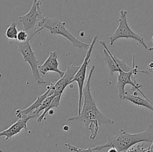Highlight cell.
I'll return each mask as SVG.
<instances>
[{"label": "cell", "instance_id": "1", "mask_svg": "<svg viewBox=\"0 0 153 152\" xmlns=\"http://www.w3.org/2000/svg\"><path fill=\"white\" fill-rule=\"evenodd\" d=\"M94 70L95 66H92L84 87L83 101L81 112L76 116L67 118V121H79L84 122L91 131L89 138L92 140H94L97 137L100 125H112L114 123V120L105 116L99 110L95 99L91 93V83Z\"/></svg>", "mask_w": 153, "mask_h": 152}, {"label": "cell", "instance_id": "2", "mask_svg": "<svg viewBox=\"0 0 153 152\" xmlns=\"http://www.w3.org/2000/svg\"><path fill=\"white\" fill-rule=\"evenodd\" d=\"M153 142V125H150L143 132L137 134H130L123 129H120V133L117 135L109 137L108 142L105 144L99 145L93 148L95 151H101L105 148H114L118 152H126L133 145L141 142Z\"/></svg>", "mask_w": 153, "mask_h": 152}, {"label": "cell", "instance_id": "3", "mask_svg": "<svg viewBox=\"0 0 153 152\" xmlns=\"http://www.w3.org/2000/svg\"><path fill=\"white\" fill-rule=\"evenodd\" d=\"M43 29L49 30V32L54 35L63 36L72 43L73 47L79 48V49H88L90 46V44L88 43H84V42L78 40L73 34H71L67 29L66 22L60 20L59 19H57V18L43 16V19L37 24V29L34 31V33L37 34L43 31Z\"/></svg>", "mask_w": 153, "mask_h": 152}, {"label": "cell", "instance_id": "4", "mask_svg": "<svg viewBox=\"0 0 153 152\" xmlns=\"http://www.w3.org/2000/svg\"><path fill=\"white\" fill-rule=\"evenodd\" d=\"M127 10H121L120 11V18H119V25L117 28L115 30L114 32L111 34L109 37V41H110L111 46H113L115 41L121 38L124 39H132L136 40L138 43L141 44L146 49H148L147 45L146 44L144 38L140 34L134 32L131 27L129 26L127 20Z\"/></svg>", "mask_w": 153, "mask_h": 152}, {"label": "cell", "instance_id": "5", "mask_svg": "<svg viewBox=\"0 0 153 152\" xmlns=\"http://www.w3.org/2000/svg\"><path fill=\"white\" fill-rule=\"evenodd\" d=\"M131 69L128 72L125 71H120L118 72V77H117V88L118 90V95L120 99H123L124 95L126 93V85H131L132 86V90L136 89L138 91L143 98L149 99L145 95V94L140 90V88L142 87V85L139 84L136 81L133 80L131 79L132 76H135L137 73H144V74H149V71H144V70H140L138 69V66L135 65V55L132 56V66H131Z\"/></svg>", "mask_w": 153, "mask_h": 152}, {"label": "cell", "instance_id": "6", "mask_svg": "<svg viewBox=\"0 0 153 152\" xmlns=\"http://www.w3.org/2000/svg\"><path fill=\"white\" fill-rule=\"evenodd\" d=\"M34 35L35 34L32 32L30 34V37L27 41L23 42V43L15 42V43H16L17 45V49L22 55L23 61L25 63H28V65L31 67L33 78H34L35 83L37 85H42L46 83V81L40 76V71H39L38 61H37L35 53L33 51L31 46V40Z\"/></svg>", "mask_w": 153, "mask_h": 152}, {"label": "cell", "instance_id": "7", "mask_svg": "<svg viewBox=\"0 0 153 152\" xmlns=\"http://www.w3.org/2000/svg\"><path fill=\"white\" fill-rule=\"evenodd\" d=\"M97 36L93 38L92 41L90 43V46L88 49V52H87L86 55L85 57L83 63L80 65L79 69H78L77 72L75 75L74 77L72 80L71 83H73V82H76L78 83V89H79V105H78V113L79 114L81 112L82 107V101H83V90L84 87L85 86V80L87 79V69H88V66L91 61V54H92L93 50H94V46H95L97 40Z\"/></svg>", "mask_w": 153, "mask_h": 152}, {"label": "cell", "instance_id": "8", "mask_svg": "<svg viewBox=\"0 0 153 152\" xmlns=\"http://www.w3.org/2000/svg\"><path fill=\"white\" fill-rule=\"evenodd\" d=\"M41 4L42 2L40 0H33L32 5L29 11L25 14L19 16L18 17V19L22 23L23 29L25 31H31L35 28L37 29V24L43 18V16H42L41 10H40Z\"/></svg>", "mask_w": 153, "mask_h": 152}, {"label": "cell", "instance_id": "9", "mask_svg": "<svg viewBox=\"0 0 153 152\" xmlns=\"http://www.w3.org/2000/svg\"><path fill=\"white\" fill-rule=\"evenodd\" d=\"M79 66H75L73 64H71V65H70L67 67V70H66L63 77H61L56 82L51 83L52 89H51L49 95H62L64 91L67 88V86L72 83V80L74 77L76 73L77 72L78 69H79Z\"/></svg>", "mask_w": 153, "mask_h": 152}, {"label": "cell", "instance_id": "10", "mask_svg": "<svg viewBox=\"0 0 153 152\" xmlns=\"http://www.w3.org/2000/svg\"><path fill=\"white\" fill-rule=\"evenodd\" d=\"M100 43L104 47L105 58L106 63L109 68L111 75H113L115 72H119L120 71L128 72L131 69L132 67L127 65L125 61L119 59V58H116L114 55H112L111 51L106 46L105 41H100Z\"/></svg>", "mask_w": 153, "mask_h": 152}, {"label": "cell", "instance_id": "11", "mask_svg": "<svg viewBox=\"0 0 153 152\" xmlns=\"http://www.w3.org/2000/svg\"><path fill=\"white\" fill-rule=\"evenodd\" d=\"M35 117H37L36 115H31V116H28L27 117L19 119L16 122L12 124L10 127H8L7 129L0 131V137H5V140L7 141V140L11 139L13 137L16 136V134H19L21 131H22L23 129L28 132V128H27V123H28V121Z\"/></svg>", "mask_w": 153, "mask_h": 152}, {"label": "cell", "instance_id": "12", "mask_svg": "<svg viewBox=\"0 0 153 152\" xmlns=\"http://www.w3.org/2000/svg\"><path fill=\"white\" fill-rule=\"evenodd\" d=\"M39 71L42 75H46L49 72H53L59 75L60 77H63L65 72L59 69V62H58V55L56 51H53L49 53L47 59L44 61L43 64L39 66Z\"/></svg>", "mask_w": 153, "mask_h": 152}, {"label": "cell", "instance_id": "13", "mask_svg": "<svg viewBox=\"0 0 153 152\" xmlns=\"http://www.w3.org/2000/svg\"><path fill=\"white\" fill-rule=\"evenodd\" d=\"M51 89H52V86H51L50 83V84L46 86V92H43L42 95H38L37 99L35 100V101L33 104H31L29 107H26V108L23 109V110H16V112H15V114H16V117L19 118V119H22V118H25L28 116H31L34 112L37 111L39 109V107H40V105L42 104V103L43 102V101L48 96H49Z\"/></svg>", "mask_w": 153, "mask_h": 152}, {"label": "cell", "instance_id": "14", "mask_svg": "<svg viewBox=\"0 0 153 152\" xmlns=\"http://www.w3.org/2000/svg\"><path fill=\"white\" fill-rule=\"evenodd\" d=\"M123 99H126L132 103L134 105L139 106V107H144L146 108L149 109L151 111L153 112V104L149 101V99H146L145 98H141L137 95V92H134L133 94H129L128 92L124 95Z\"/></svg>", "mask_w": 153, "mask_h": 152}, {"label": "cell", "instance_id": "15", "mask_svg": "<svg viewBox=\"0 0 153 152\" xmlns=\"http://www.w3.org/2000/svg\"><path fill=\"white\" fill-rule=\"evenodd\" d=\"M61 96H62V95H55V98H53V100H52V102H51V104H49V105L48 106V107H46V108L45 109L43 112H42L41 114L39 116L38 118H37V122H38V123H40V122H41L43 119H46V114L49 113V110H52V109L55 108V107H59L60 102H61Z\"/></svg>", "mask_w": 153, "mask_h": 152}, {"label": "cell", "instance_id": "16", "mask_svg": "<svg viewBox=\"0 0 153 152\" xmlns=\"http://www.w3.org/2000/svg\"><path fill=\"white\" fill-rule=\"evenodd\" d=\"M18 32H19V31L17 29L16 22L13 21V22H12L10 24V25L6 29L5 33H4V37L7 40H10V43H13L16 41Z\"/></svg>", "mask_w": 153, "mask_h": 152}, {"label": "cell", "instance_id": "17", "mask_svg": "<svg viewBox=\"0 0 153 152\" xmlns=\"http://www.w3.org/2000/svg\"><path fill=\"white\" fill-rule=\"evenodd\" d=\"M64 145H65L66 147H67V148H68L70 151H73V152H95L96 151L93 148H86V149L81 148L73 145L70 144V143H65Z\"/></svg>", "mask_w": 153, "mask_h": 152}, {"label": "cell", "instance_id": "18", "mask_svg": "<svg viewBox=\"0 0 153 152\" xmlns=\"http://www.w3.org/2000/svg\"><path fill=\"white\" fill-rule=\"evenodd\" d=\"M30 37V35L28 34V31H25V30H22V31H19L17 34V39H16V42H19V43H23V42L27 41L28 38Z\"/></svg>", "mask_w": 153, "mask_h": 152}, {"label": "cell", "instance_id": "19", "mask_svg": "<svg viewBox=\"0 0 153 152\" xmlns=\"http://www.w3.org/2000/svg\"><path fill=\"white\" fill-rule=\"evenodd\" d=\"M137 152H153V150L151 148L150 146L146 148H145L143 147V144H140L138 145H137Z\"/></svg>", "mask_w": 153, "mask_h": 152}, {"label": "cell", "instance_id": "20", "mask_svg": "<svg viewBox=\"0 0 153 152\" xmlns=\"http://www.w3.org/2000/svg\"><path fill=\"white\" fill-rule=\"evenodd\" d=\"M148 68H149V72H153V62L150 63L148 65Z\"/></svg>", "mask_w": 153, "mask_h": 152}, {"label": "cell", "instance_id": "21", "mask_svg": "<svg viewBox=\"0 0 153 152\" xmlns=\"http://www.w3.org/2000/svg\"><path fill=\"white\" fill-rule=\"evenodd\" d=\"M108 152H118V151L116 148H110V149H109Z\"/></svg>", "mask_w": 153, "mask_h": 152}, {"label": "cell", "instance_id": "22", "mask_svg": "<svg viewBox=\"0 0 153 152\" xmlns=\"http://www.w3.org/2000/svg\"><path fill=\"white\" fill-rule=\"evenodd\" d=\"M68 129H69L68 126H67V125H64V131H66V130H68Z\"/></svg>", "mask_w": 153, "mask_h": 152}, {"label": "cell", "instance_id": "23", "mask_svg": "<svg viewBox=\"0 0 153 152\" xmlns=\"http://www.w3.org/2000/svg\"><path fill=\"white\" fill-rule=\"evenodd\" d=\"M148 50H149V51H153V47L149 48V49H148Z\"/></svg>", "mask_w": 153, "mask_h": 152}, {"label": "cell", "instance_id": "24", "mask_svg": "<svg viewBox=\"0 0 153 152\" xmlns=\"http://www.w3.org/2000/svg\"><path fill=\"white\" fill-rule=\"evenodd\" d=\"M150 147H151V148H152V150H153V142H152V145H150Z\"/></svg>", "mask_w": 153, "mask_h": 152}, {"label": "cell", "instance_id": "25", "mask_svg": "<svg viewBox=\"0 0 153 152\" xmlns=\"http://www.w3.org/2000/svg\"><path fill=\"white\" fill-rule=\"evenodd\" d=\"M0 152H4V151H3L2 149H0Z\"/></svg>", "mask_w": 153, "mask_h": 152}, {"label": "cell", "instance_id": "26", "mask_svg": "<svg viewBox=\"0 0 153 152\" xmlns=\"http://www.w3.org/2000/svg\"><path fill=\"white\" fill-rule=\"evenodd\" d=\"M152 40L153 41V36H152Z\"/></svg>", "mask_w": 153, "mask_h": 152}]
</instances>
